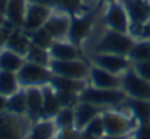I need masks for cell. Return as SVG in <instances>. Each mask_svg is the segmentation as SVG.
Masks as SVG:
<instances>
[{"mask_svg": "<svg viewBox=\"0 0 150 139\" xmlns=\"http://www.w3.org/2000/svg\"><path fill=\"white\" fill-rule=\"evenodd\" d=\"M56 92V96H57V101L60 104L62 108H66V107H75L80 101V95L78 93H72V92H63V90H54Z\"/></svg>", "mask_w": 150, "mask_h": 139, "instance_id": "cell-32", "label": "cell"}, {"mask_svg": "<svg viewBox=\"0 0 150 139\" xmlns=\"http://www.w3.org/2000/svg\"><path fill=\"white\" fill-rule=\"evenodd\" d=\"M132 68L135 73L143 77L144 80L150 82V61H143V62H132Z\"/></svg>", "mask_w": 150, "mask_h": 139, "instance_id": "cell-34", "label": "cell"}, {"mask_svg": "<svg viewBox=\"0 0 150 139\" xmlns=\"http://www.w3.org/2000/svg\"><path fill=\"white\" fill-rule=\"evenodd\" d=\"M102 120L105 127V135H122L131 136L138 123L129 114H124L119 110L105 108L102 111Z\"/></svg>", "mask_w": 150, "mask_h": 139, "instance_id": "cell-2", "label": "cell"}, {"mask_svg": "<svg viewBox=\"0 0 150 139\" xmlns=\"http://www.w3.org/2000/svg\"><path fill=\"white\" fill-rule=\"evenodd\" d=\"M129 18L127 14V9L122 3V0H113V2L106 3L105 11V25L109 30L128 34L129 31Z\"/></svg>", "mask_w": 150, "mask_h": 139, "instance_id": "cell-7", "label": "cell"}, {"mask_svg": "<svg viewBox=\"0 0 150 139\" xmlns=\"http://www.w3.org/2000/svg\"><path fill=\"white\" fill-rule=\"evenodd\" d=\"M18 82L21 86L25 87H43L46 85H50L53 79V73L46 65L34 64L30 61H25L22 68L16 73Z\"/></svg>", "mask_w": 150, "mask_h": 139, "instance_id": "cell-4", "label": "cell"}, {"mask_svg": "<svg viewBox=\"0 0 150 139\" xmlns=\"http://www.w3.org/2000/svg\"><path fill=\"white\" fill-rule=\"evenodd\" d=\"M102 139H129V136H122V135H105Z\"/></svg>", "mask_w": 150, "mask_h": 139, "instance_id": "cell-36", "label": "cell"}, {"mask_svg": "<svg viewBox=\"0 0 150 139\" xmlns=\"http://www.w3.org/2000/svg\"><path fill=\"white\" fill-rule=\"evenodd\" d=\"M99 2H102V3H109V2H113V0H99Z\"/></svg>", "mask_w": 150, "mask_h": 139, "instance_id": "cell-41", "label": "cell"}, {"mask_svg": "<svg viewBox=\"0 0 150 139\" xmlns=\"http://www.w3.org/2000/svg\"><path fill=\"white\" fill-rule=\"evenodd\" d=\"M5 108H8V101L3 98V95H0V111Z\"/></svg>", "mask_w": 150, "mask_h": 139, "instance_id": "cell-38", "label": "cell"}, {"mask_svg": "<svg viewBox=\"0 0 150 139\" xmlns=\"http://www.w3.org/2000/svg\"><path fill=\"white\" fill-rule=\"evenodd\" d=\"M52 8L44 6V5H38V3H33L28 2V8H27V14H25V21H24V30L31 33L35 31L38 28H41L46 21L49 19V16L52 15Z\"/></svg>", "mask_w": 150, "mask_h": 139, "instance_id": "cell-12", "label": "cell"}, {"mask_svg": "<svg viewBox=\"0 0 150 139\" xmlns=\"http://www.w3.org/2000/svg\"><path fill=\"white\" fill-rule=\"evenodd\" d=\"M90 61L91 64L106 70V71L112 74H116V76H122L132 65L128 56L116 55V53H91Z\"/></svg>", "mask_w": 150, "mask_h": 139, "instance_id": "cell-8", "label": "cell"}, {"mask_svg": "<svg viewBox=\"0 0 150 139\" xmlns=\"http://www.w3.org/2000/svg\"><path fill=\"white\" fill-rule=\"evenodd\" d=\"M71 19L72 15L69 12L60 11V12H52L46 24L43 25L54 40H68L69 28H71Z\"/></svg>", "mask_w": 150, "mask_h": 139, "instance_id": "cell-10", "label": "cell"}, {"mask_svg": "<svg viewBox=\"0 0 150 139\" xmlns=\"http://www.w3.org/2000/svg\"><path fill=\"white\" fill-rule=\"evenodd\" d=\"M25 58H27V61H30V62L40 64V65H46V67H49L50 59H52V58H50V52H49L47 49L38 47V46H35V44H33V43H31V46H30V49H28Z\"/></svg>", "mask_w": 150, "mask_h": 139, "instance_id": "cell-26", "label": "cell"}, {"mask_svg": "<svg viewBox=\"0 0 150 139\" xmlns=\"http://www.w3.org/2000/svg\"><path fill=\"white\" fill-rule=\"evenodd\" d=\"M19 82L15 73L6 71V70H0V95L9 96L16 92Z\"/></svg>", "mask_w": 150, "mask_h": 139, "instance_id": "cell-25", "label": "cell"}, {"mask_svg": "<svg viewBox=\"0 0 150 139\" xmlns=\"http://www.w3.org/2000/svg\"><path fill=\"white\" fill-rule=\"evenodd\" d=\"M131 24L150 22V0H122Z\"/></svg>", "mask_w": 150, "mask_h": 139, "instance_id": "cell-13", "label": "cell"}, {"mask_svg": "<svg viewBox=\"0 0 150 139\" xmlns=\"http://www.w3.org/2000/svg\"><path fill=\"white\" fill-rule=\"evenodd\" d=\"M121 105L125 107V108H128L129 114L134 117V120L138 124L150 123V101H147V99H131V98H127Z\"/></svg>", "mask_w": 150, "mask_h": 139, "instance_id": "cell-16", "label": "cell"}, {"mask_svg": "<svg viewBox=\"0 0 150 139\" xmlns=\"http://www.w3.org/2000/svg\"><path fill=\"white\" fill-rule=\"evenodd\" d=\"M30 40H31V43L33 44H35V46H38V47H43V49H50V46L53 44V42H54V39H53V36L44 28V27H41V28H38V30H35V31H31L30 33Z\"/></svg>", "mask_w": 150, "mask_h": 139, "instance_id": "cell-27", "label": "cell"}, {"mask_svg": "<svg viewBox=\"0 0 150 139\" xmlns=\"http://www.w3.org/2000/svg\"><path fill=\"white\" fill-rule=\"evenodd\" d=\"M121 89L131 99L150 101V82L140 77L132 68V65L121 76Z\"/></svg>", "mask_w": 150, "mask_h": 139, "instance_id": "cell-6", "label": "cell"}, {"mask_svg": "<svg viewBox=\"0 0 150 139\" xmlns=\"http://www.w3.org/2000/svg\"><path fill=\"white\" fill-rule=\"evenodd\" d=\"M50 71L54 76L75 79V80H87L90 64H87L84 59H68V61H59V59H50L49 64Z\"/></svg>", "mask_w": 150, "mask_h": 139, "instance_id": "cell-5", "label": "cell"}, {"mask_svg": "<svg viewBox=\"0 0 150 139\" xmlns=\"http://www.w3.org/2000/svg\"><path fill=\"white\" fill-rule=\"evenodd\" d=\"M27 111L34 118H41L43 112V89L41 87H28L27 92Z\"/></svg>", "mask_w": 150, "mask_h": 139, "instance_id": "cell-20", "label": "cell"}, {"mask_svg": "<svg viewBox=\"0 0 150 139\" xmlns=\"http://www.w3.org/2000/svg\"><path fill=\"white\" fill-rule=\"evenodd\" d=\"M25 64L24 56L5 49L0 53V70H6V71H12V73H18L22 68V65Z\"/></svg>", "mask_w": 150, "mask_h": 139, "instance_id": "cell-22", "label": "cell"}, {"mask_svg": "<svg viewBox=\"0 0 150 139\" xmlns=\"http://www.w3.org/2000/svg\"><path fill=\"white\" fill-rule=\"evenodd\" d=\"M28 8V0H9L5 18L12 27H22Z\"/></svg>", "mask_w": 150, "mask_h": 139, "instance_id": "cell-17", "label": "cell"}, {"mask_svg": "<svg viewBox=\"0 0 150 139\" xmlns=\"http://www.w3.org/2000/svg\"><path fill=\"white\" fill-rule=\"evenodd\" d=\"M8 110L15 114H22L27 111V95L25 92H15L8 101Z\"/></svg>", "mask_w": 150, "mask_h": 139, "instance_id": "cell-29", "label": "cell"}, {"mask_svg": "<svg viewBox=\"0 0 150 139\" xmlns=\"http://www.w3.org/2000/svg\"><path fill=\"white\" fill-rule=\"evenodd\" d=\"M57 130L59 129H66V127H75V117H74V107H66L62 108L56 117L53 118Z\"/></svg>", "mask_w": 150, "mask_h": 139, "instance_id": "cell-28", "label": "cell"}, {"mask_svg": "<svg viewBox=\"0 0 150 139\" xmlns=\"http://www.w3.org/2000/svg\"><path fill=\"white\" fill-rule=\"evenodd\" d=\"M87 82L90 86L97 89H121V76L112 74L94 64H90Z\"/></svg>", "mask_w": 150, "mask_h": 139, "instance_id": "cell-11", "label": "cell"}, {"mask_svg": "<svg viewBox=\"0 0 150 139\" xmlns=\"http://www.w3.org/2000/svg\"><path fill=\"white\" fill-rule=\"evenodd\" d=\"M0 28H2V27H0Z\"/></svg>", "mask_w": 150, "mask_h": 139, "instance_id": "cell-44", "label": "cell"}, {"mask_svg": "<svg viewBox=\"0 0 150 139\" xmlns=\"http://www.w3.org/2000/svg\"><path fill=\"white\" fill-rule=\"evenodd\" d=\"M9 22L6 21V18H5V15H2V14H0V27H5V25H8ZM12 25V24H11Z\"/></svg>", "mask_w": 150, "mask_h": 139, "instance_id": "cell-40", "label": "cell"}, {"mask_svg": "<svg viewBox=\"0 0 150 139\" xmlns=\"http://www.w3.org/2000/svg\"><path fill=\"white\" fill-rule=\"evenodd\" d=\"M81 2H87V0H81Z\"/></svg>", "mask_w": 150, "mask_h": 139, "instance_id": "cell-43", "label": "cell"}, {"mask_svg": "<svg viewBox=\"0 0 150 139\" xmlns=\"http://www.w3.org/2000/svg\"><path fill=\"white\" fill-rule=\"evenodd\" d=\"M6 49L21 55L25 58L30 46H31V40L27 34L24 33H19V31H11L9 37H8V42H6Z\"/></svg>", "mask_w": 150, "mask_h": 139, "instance_id": "cell-21", "label": "cell"}, {"mask_svg": "<svg viewBox=\"0 0 150 139\" xmlns=\"http://www.w3.org/2000/svg\"><path fill=\"white\" fill-rule=\"evenodd\" d=\"M132 139H150V123H143L132 132Z\"/></svg>", "mask_w": 150, "mask_h": 139, "instance_id": "cell-35", "label": "cell"}, {"mask_svg": "<svg viewBox=\"0 0 150 139\" xmlns=\"http://www.w3.org/2000/svg\"><path fill=\"white\" fill-rule=\"evenodd\" d=\"M52 59L68 61V59H80V47L71 43L69 40H54L49 49Z\"/></svg>", "mask_w": 150, "mask_h": 139, "instance_id": "cell-15", "label": "cell"}, {"mask_svg": "<svg viewBox=\"0 0 150 139\" xmlns=\"http://www.w3.org/2000/svg\"><path fill=\"white\" fill-rule=\"evenodd\" d=\"M91 27H93V15L91 14L72 15L68 40L71 43H74L75 46L81 47V43L88 37V34L91 31Z\"/></svg>", "mask_w": 150, "mask_h": 139, "instance_id": "cell-9", "label": "cell"}, {"mask_svg": "<svg viewBox=\"0 0 150 139\" xmlns=\"http://www.w3.org/2000/svg\"><path fill=\"white\" fill-rule=\"evenodd\" d=\"M80 139H96V138H94V136H91V135H88L87 132L81 130V136H80Z\"/></svg>", "mask_w": 150, "mask_h": 139, "instance_id": "cell-39", "label": "cell"}, {"mask_svg": "<svg viewBox=\"0 0 150 139\" xmlns=\"http://www.w3.org/2000/svg\"><path fill=\"white\" fill-rule=\"evenodd\" d=\"M16 124L11 117H0V139H16Z\"/></svg>", "mask_w": 150, "mask_h": 139, "instance_id": "cell-30", "label": "cell"}, {"mask_svg": "<svg viewBox=\"0 0 150 139\" xmlns=\"http://www.w3.org/2000/svg\"><path fill=\"white\" fill-rule=\"evenodd\" d=\"M128 58L131 62H143V61H150V40L143 39V40H135L134 46L131 47Z\"/></svg>", "mask_w": 150, "mask_h": 139, "instance_id": "cell-24", "label": "cell"}, {"mask_svg": "<svg viewBox=\"0 0 150 139\" xmlns=\"http://www.w3.org/2000/svg\"><path fill=\"white\" fill-rule=\"evenodd\" d=\"M84 132H87L88 135L94 136L96 139H102L105 136V127H103V120H102V114H99L97 117H94L84 129Z\"/></svg>", "mask_w": 150, "mask_h": 139, "instance_id": "cell-31", "label": "cell"}, {"mask_svg": "<svg viewBox=\"0 0 150 139\" xmlns=\"http://www.w3.org/2000/svg\"><path fill=\"white\" fill-rule=\"evenodd\" d=\"M128 96L122 89H97L93 86H87L80 93V101H86L103 108L119 107Z\"/></svg>", "mask_w": 150, "mask_h": 139, "instance_id": "cell-3", "label": "cell"}, {"mask_svg": "<svg viewBox=\"0 0 150 139\" xmlns=\"http://www.w3.org/2000/svg\"><path fill=\"white\" fill-rule=\"evenodd\" d=\"M135 40L129 34L118 33L113 30H106L100 39L93 46V53H116L128 56L131 47L134 46Z\"/></svg>", "mask_w": 150, "mask_h": 139, "instance_id": "cell-1", "label": "cell"}, {"mask_svg": "<svg viewBox=\"0 0 150 139\" xmlns=\"http://www.w3.org/2000/svg\"><path fill=\"white\" fill-rule=\"evenodd\" d=\"M50 86L54 90H63V92H72V93H81L87 86L88 82L87 80H75V79H68V77H60V76H54L50 82Z\"/></svg>", "mask_w": 150, "mask_h": 139, "instance_id": "cell-19", "label": "cell"}, {"mask_svg": "<svg viewBox=\"0 0 150 139\" xmlns=\"http://www.w3.org/2000/svg\"><path fill=\"white\" fill-rule=\"evenodd\" d=\"M8 3H9V0H0V14H2V15H5V14H6Z\"/></svg>", "mask_w": 150, "mask_h": 139, "instance_id": "cell-37", "label": "cell"}, {"mask_svg": "<svg viewBox=\"0 0 150 139\" xmlns=\"http://www.w3.org/2000/svg\"><path fill=\"white\" fill-rule=\"evenodd\" d=\"M81 130L77 127H66V129H59L54 139H80Z\"/></svg>", "mask_w": 150, "mask_h": 139, "instance_id": "cell-33", "label": "cell"}, {"mask_svg": "<svg viewBox=\"0 0 150 139\" xmlns=\"http://www.w3.org/2000/svg\"><path fill=\"white\" fill-rule=\"evenodd\" d=\"M41 89H43V96H44L41 118H54L56 114L62 110V107H60V104L57 101L56 92H54V89L50 85H46Z\"/></svg>", "mask_w": 150, "mask_h": 139, "instance_id": "cell-18", "label": "cell"}, {"mask_svg": "<svg viewBox=\"0 0 150 139\" xmlns=\"http://www.w3.org/2000/svg\"><path fill=\"white\" fill-rule=\"evenodd\" d=\"M105 108L86 102V101H78V104L74 107V117H75V127L83 130L94 117L102 114Z\"/></svg>", "mask_w": 150, "mask_h": 139, "instance_id": "cell-14", "label": "cell"}, {"mask_svg": "<svg viewBox=\"0 0 150 139\" xmlns=\"http://www.w3.org/2000/svg\"><path fill=\"white\" fill-rule=\"evenodd\" d=\"M149 40H150V27H149Z\"/></svg>", "mask_w": 150, "mask_h": 139, "instance_id": "cell-42", "label": "cell"}, {"mask_svg": "<svg viewBox=\"0 0 150 139\" xmlns=\"http://www.w3.org/2000/svg\"><path fill=\"white\" fill-rule=\"evenodd\" d=\"M57 133V127L53 118H41L31 132V139H53Z\"/></svg>", "mask_w": 150, "mask_h": 139, "instance_id": "cell-23", "label": "cell"}]
</instances>
